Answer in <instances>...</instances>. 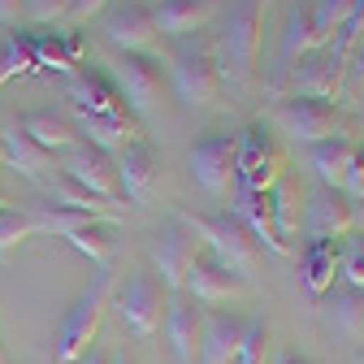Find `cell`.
<instances>
[{"mask_svg":"<svg viewBox=\"0 0 364 364\" xmlns=\"http://www.w3.org/2000/svg\"><path fill=\"white\" fill-rule=\"evenodd\" d=\"M308 53H316L312 9H308V0H295L291 14H287V26H282V48H278V65H273V82H282L287 74H295V65Z\"/></svg>","mask_w":364,"mask_h":364,"instance_id":"obj_19","label":"cell"},{"mask_svg":"<svg viewBox=\"0 0 364 364\" xmlns=\"http://www.w3.org/2000/svg\"><path fill=\"white\" fill-rule=\"evenodd\" d=\"M18 126H22L26 139H31V144H39L48 156H65V152L78 144L74 122H65V117H57V113H26Z\"/></svg>","mask_w":364,"mask_h":364,"instance_id":"obj_27","label":"cell"},{"mask_svg":"<svg viewBox=\"0 0 364 364\" xmlns=\"http://www.w3.org/2000/svg\"><path fill=\"white\" fill-rule=\"evenodd\" d=\"M18 74H35V57H31V35H9L0 43V87Z\"/></svg>","mask_w":364,"mask_h":364,"instance_id":"obj_32","label":"cell"},{"mask_svg":"<svg viewBox=\"0 0 364 364\" xmlns=\"http://www.w3.org/2000/svg\"><path fill=\"white\" fill-rule=\"evenodd\" d=\"M347 87H364V39L355 43V53L347 57Z\"/></svg>","mask_w":364,"mask_h":364,"instance_id":"obj_41","label":"cell"},{"mask_svg":"<svg viewBox=\"0 0 364 364\" xmlns=\"http://www.w3.org/2000/svg\"><path fill=\"white\" fill-rule=\"evenodd\" d=\"M165 326H169L173 360H178V364H196V351H200V326H204L200 308H196L187 295L169 299V304H165Z\"/></svg>","mask_w":364,"mask_h":364,"instance_id":"obj_22","label":"cell"},{"mask_svg":"<svg viewBox=\"0 0 364 364\" xmlns=\"http://www.w3.org/2000/svg\"><path fill=\"white\" fill-rule=\"evenodd\" d=\"M0 165H5V144H0Z\"/></svg>","mask_w":364,"mask_h":364,"instance_id":"obj_48","label":"cell"},{"mask_svg":"<svg viewBox=\"0 0 364 364\" xmlns=\"http://www.w3.org/2000/svg\"><path fill=\"white\" fill-rule=\"evenodd\" d=\"M235 134H204V139L191 148L187 165H191V178L208 196H225L235 187Z\"/></svg>","mask_w":364,"mask_h":364,"instance_id":"obj_12","label":"cell"},{"mask_svg":"<svg viewBox=\"0 0 364 364\" xmlns=\"http://www.w3.org/2000/svg\"><path fill=\"white\" fill-rule=\"evenodd\" d=\"M269 126L295 144H308V148L326 144V139H351L343 109L330 100H312V96H282L269 109Z\"/></svg>","mask_w":364,"mask_h":364,"instance_id":"obj_4","label":"cell"},{"mask_svg":"<svg viewBox=\"0 0 364 364\" xmlns=\"http://www.w3.org/2000/svg\"><path fill=\"white\" fill-rule=\"evenodd\" d=\"M338 264H343V247L338 243H308V252L299 260V273H304V287H308L312 299H326L334 291Z\"/></svg>","mask_w":364,"mask_h":364,"instance_id":"obj_26","label":"cell"},{"mask_svg":"<svg viewBox=\"0 0 364 364\" xmlns=\"http://www.w3.org/2000/svg\"><path fill=\"white\" fill-rule=\"evenodd\" d=\"M0 364H9V355H5V343H0Z\"/></svg>","mask_w":364,"mask_h":364,"instance_id":"obj_47","label":"cell"},{"mask_svg":"<svg viewBox=\"0 0 364 364\" xmlns=\"http://www.w3.org/2000/svg\"><path fill=\"white\" fill-rule=\"evenodd\" d=\"M0 144H5V169H14V173H22V178H35V182L48 178V169H53V161H57V156L43 152L39 144H31L18 122L0 126Z\"/></svg>","mask_w":364,"mask_h":364,"instance_id":"obj_23","label":"cell"},{"mask_svg":"<svg viewBox=\"0 0 364 364\" xmlns=\"http://www.w3.org/2000/svg\"><path fill=\"white\" fill-rule=\"evenodd\" d=\"M330 321L343 334H364V295L347 287L338 299H330Z\"/></svg>","mask_w":364,"mask_h":364,"instance_id":"obj_33","label":"cell"},{"mask_svg":"<svg viewBox=\"0 0 364 364\" xmlns=\"http://www.w3.org/2000/svg\"><path fill=\"white\" fill-rule=\"evenodd\" d=\"M343 74H347V70H343V65H334L326 48H316V53H308V57L295 65V74H291V96L334 100L338 91H343Z\"/></svg>","mask_w":364,"mask_h":364,"instance_id":"obj_20","label":"cell"},{"mask_svg":"<svg viewBox=\"0 0 364 364\" xmlns=\"http://www.w3.org/2000/svg\"><path fill=\"white\" fill-rule=\"evenodd\" d=\"M273 182H282V152L273 144V134L264 130V122H256L235 144V187L269 191Z\"/></svg>","mask_w":364,"mask_h":364,"instance_id":"obj_7","label":"cell"},{"mask_svg":"<svg viewBox=\"0 0 364 364\" xmlns=\"http://www.w3.org/2000/svg\"><path fill=\"white\" fill-rule=\"evenodd\" d=\"M65 14H70V0H26V18L39 26H53V22L61 26Z\"/></svg>","mask_w":364,"mask_h":364,"instance_id":"obj_38","label":"cell"},{"mask_svg":"<svg viewBox=\"0 0 364 364\" xmlns=\"http://www.w3.org/2000/svg\"><path fill=\"white\" fill-rule=\"evenodd\" d=\"M178 221L191 230V239H204L208 256H217L225 269H235L239 278H252L256 269V243L247 235V225L225 208V213H178Z\"/></svg>","mask_w":364,"mask_h":364,"instance_id":"obj_5","label":"cell"},{"mask_svg":"<svg viewBox=\"0 0 364 364\" xmlns=\"http://www.w3.org/2000/svg\"><path fill=\"white\" fill-rule=\"evenodd\" d=\"M273 364H312V360L299 355V351H278V360H273Z\"/></svg>","mask_w":364,"mask_h":364,"instance_id":"obj_43","label":"cell"},{"mask_svg":"<svg viewBox=\"0 0 364 364\" xmlns=\"http://www.w3.org/2000/svg\"><path fill=\"white\" fill-rule=\"evenodd\" d=\"M53 204L74 208V213H87V217H100V221H109V217H117V213H122L117 204H109V200H100V196H91V191L74 187L70 178H61L57 187H53Z\"/></svg>","mask_w":364,"mask_h":364,"instance_id":"obj_30","label":"cell"},{"mask_svg":"<svg viewBox=\"0 0 364 364\" xmlns=\"http://www.w3.org/2000/svg\"><path fill=\"white\" fill-rule=\"evenodd\" d=\"M264 360H269V326H264V316H252L247 330H243L235 364H264Z\"/></svg>","mask_w":364,"mask_h":364,"instance_id":"obj_34","label":"cell"},{"mask_svg":"<svg viewBox=\"0 0 364 364\" xmlns=\"http://www.w3.org/2000/svg\"><path fill=\"white\" fill-rule=\"evenodd\" d=\"M26 14V0H0V26H18Z\"/></svg>","mask_w":364,"mask_h":364,"instance_id":"obj_42","label":"cell"},{"mask_svg":"<svg viewBox=\"0 0 364 364\" xmlns=\"http://www.w3.org/2000/svg\"><path fill=\"white\" fill-rule=\"evenodd\" d=\"M196 239H191V230L182 225L178 217L173 221H165L161 230L152 235V260H156V269H161V287H182V273H187V264L196 260Z\"/></svg>","mask_w":364,"mask_h":364,"instance_id":"obj_15","label":"cell"},{"mask_svg":"<svg viewBox=\"0 0 364 364\" xmlns=\"http://www.w3.org/2000/svg\"><path fill=\"white\" fill-rule=\"evenodd\" d=\"M304 230L312 235V243H338L343 235H351V230H355V204H351L343 191L321 187V191L308 200Z\"/></svg>","mask_w":364,"mask_h":364,"instance_id":"obj_14","label":"cell"},{"mask_svg":"<svg viewBox=\"0 0 364 364\" xmlns=\"http://www.w3.org/2000/svg\"><path fill=\"white\" fill-rule=\"evenodd\" d=\"M351 161H355V139H326V144H316L308 152V169L316 173V182H321V187H334V191H343Z\"/></svg>","mask_w":364,"mask_h":364,"instance_id":"obj_28","label":"cell"},{"mask_svg":"<svg viewBox=\"0 0 364 364\" xmlns=\"http://www.w3.org/2000/svg\"><path fill=\"white\" fill-rule=\"evenodd\" d=\"M31 57L35 70H53V74H74L78 57H82V39L74 31H57V35H31Z\"/></svg>","mask_w":364,"mask_h":364,"instance_id":"obj_25","label":"cell"},{"mask_svg":"<svg viewBox=\"0 0 364 364\" xmlns=\"http://www.w3.org/2000/svg\"><path fill=\"white\" fill-rule=\"evenodd\" d=\"M78 364H109V355H105V351H96V347H91V351H87V355H82Z\"/></svg>","mask_w":364,"mask_h":364,"instance_id":"obj_44","label":"cell"},{"mask_svg":"<svg viewBox=\"0 0 364 364\" xmlns=\"http://www.w3.org/2000/svg\"><path fill=\"white\" fill-rule=\"evenodd\" d=\"M74 130L82 134V144L100 148V152H109V156H117V152L130 148V144H139V134H144L139 117H134L130 109H122V113H100V117H74Z\"/></svg>","mask_w":364,"mask_h":364,"instance_id":"obj_17","label":"cell"},{"mask_svg":"<svg viewBox=\"0 0 364 364\" xmlns=\"http://www.w3.org/2000/svg\"><path fill=\"white\" fill-rule=\"evenodd\" d=\"M113 295V269H96V278L82 287V295L74 299V308L65 312V321L57 326L53 338V364H78L91 343H96V330L105 321V308Z\"/></svg>","mask_w":364,"mask_h":364,"instance_id":"obj_2","label":"cell"},{"mask_svg":"<svg viewBox=\"0 0 364 364\" xmlns=\"http://www.w3.org/2000/svg\"><path fill=\"white\" fill-rule=\"evenodd\" d=\"M343 196L351 204H364V148H355V161H351L347 182H343Z\"/></svg>","mask_w":364,"mask_h":364,"instance_id":"obj_40","label":"cell"},{"mask_svg":"<svg viewBox=\"0 0 364 364\" xmlns=\"http://www.w3.org/2000/svg\"><path fill=\"white\" fill-rule=\"evenodd\" d=\"M182 291H187L196 304H230L239 295H247V278H239L235 269H225L217 256L196 252V260L182 273Z\"/></svg>","mask_w":364,"mask_h":364,"instance_id":"obj_11","label":"cell"},{"mask_svg":"<svg viewBox=\"0 0 364 364\" xmlns=\"http://www.w3.org/2000/svg\"><path fill=\"white\" fill-rule=\"evenodd\" d=\"M355 230H364V204H355Z\"/></svg>","mask_w":364,"mask_h":364,"instance_id":"obj_46","label":"cell"},{"mask_svg":"<svg viewBox=\"0 0 364 364\" xmlns=\"http://www.w3.org/2000/svg\"><path fill=\"white\" fill-rule=\"evenodd\" d=\"M113 82L126 96V109L134 117H148L161 105V91H165V65L152 53H117L113 61Z\"/></svg>","mask_w":364,"mask_h":364,"instance_id":"obj_6","label":"cell"},{"mask_svg":"<svg viewBox=\"0 0 364 364\" xmlns=\"http://www.w3.org/2000/svg\"><path fill=\"white\" fill-rule=\"evenodd\" d=\"M264 5L269 0H230V9L221 14V31L213 43L217 70L230 82H252L256 57H260V26H264Z\"/></svg>","mask_w":364,"mask_h":364,"instance_id":"obj_1","label":"cell"},{"mask_svg":"<svg viewBox=\"0 0 364 364\" xmlns=\"http://www.w3.org/2000/svg\"><path fill=\"white\" fill-rule=\"evenodd\" d=\"M65 243L74 252H82L96 269H113V230H109V221H87L82 230L65 235Z\"/></svg>","mask_w":364,"mask_h":364,"instance_id":"obj_29","label":"cell"},{"mask_svg":"<svg viewBox=\"0 0 364 364\" xmlns=\"http://www.w3.org/2000/svg\"><path fill=\"white\" fill-rule=\"evenodd\" d=\"M113 5V0H70V14H65V26H91V22H96L105 9Z\"/></svg>","mask_w":364,"mask_h":364,"instance_id":"obj_39","label":"cell"},{"mask_svg":"<svg viewBox=\"0 0 364 364\" xmlns=\"http://www.w3.org/2000/svg\"><path fill=\"white\" fill-rule=\"evenodd\" d=\"M165 287L152 278V273H134V278L122 287L117 295V312H122V321L134 338H152L161 330V316H165Z\"/></svg>","mask_w":364,"mask_h":364,"instance_id":"obj_8","label":"cell"},{"mask_svg":"<svg viewBox=\"0 0 364 364\" xmlns=\"http://www.w3.org/2000/svg\"><path fill=\"white\" fill-rule=\"evenodd\" d=\"M338 273H343V278H347V287L351 291H360L364 295V235L343 252V264H338Z\"/></svg>","mask_w":364,"mask_h":364,"instance_id":"obj_37","label":"cell"},{"mask_svg":"<svg viewBox=\"0 0 364 364\" xmlns=\"http://www.w3.org/2000/svg\"><path fill=\"white\" fill-rule=\"evenodd\" d=\"M355 0H308L312 9V35H316V48H330V39L338 35V26L351 18Z\"/></svg>","mask_w":364,"mask_h":364,"instance_id":"obj_31","label":"cell"},{"mask_svg":"<svg viewBox=\"0 0 364 364\" xmlns=\"http://www.w3.org/2000/svg\"><path fill=\"white\" fill-rule=\"evenodd\" d=\"M213 18V0H165L161 9H152V22H156V35H169V39H187V35H200Z\"/></svg>","mask_w":364,"mask_h":364,"instance_id":"obj_24","label":"cell"},{"mask_svg":"<svg viewBox=\"0 0 364 364\" xmlns=\"http://www.w3.org/2000/svg\"><path fill=\"white\" fill-rule=\"evenodd\" d=\"M5 208H9V204H5V196H0V213H5Z\"/></svg>","mask_w":364,"mask_h":364,"instance_id":"obj_49","label":"cell"},{"mask_svg":"<svg viewBox=\"0 0 364 364\" xmlns=\"http://www.w3.org/2000/svg\"><path fill=\"white\" fill-rule=\"evenodd\" d=\"M113 165H117V182H122V196L130 200V204H148L152 200V191H156V152H152V144H130V148H122L117 156H113Z\"/></svg>","mask_w":364,"mask_h":364,"instance_id":"obj_18","label":"cell"},{"mask_svg":"<svg viewBox=\"0 0 364 364\" xmlns=\"http://www.w3.org/2000/svg\"><path fill=\"white\" fill-rule=\"evenodd\" d=\"M269 213H273L278 235L291 239V230H295V191L287 187V182H273V187H269Z\"/></svg>","mask_w":364,"mask_h":364,"instance_id":"obj_35","label":"cell"},{"mask_svg":"<svg viewBox=\"0 0 364 364\" xmlns=\"http://www.w3.org/2000/svg\"><path fill=\"white\" fill-rule=\"evenodd\" d=\"M243 225L256 247H264L269 256H291V243L278 235L273 225V213H269V191H252V187H235V208H230Z\"/></svg>","mask_w":364,"mask_h":364,"instance_id":"obj_16","label":"cell"},{"mask_svg":"<svg viewBox=\"0 0 364 364\" xmlns=\"http://www.w3.org/2000/svg\"><path fill=\"white\" fill-rule=\"evenodd\" d=\"M247 321L235 312H217L200 326V364H235Z\"/></svg>","mask_w":364,"mask_h":364,"instance_id":"obj_21","label":"cell"},{"mask_svg":"<svg viewBox=\"0 0 364 364\" xmlns=\"http://www.w3.org/2000/svg\"><path fill=\"white\" fill-rule=\"evenodd\" d=\"M109 364H134V355H126V351H117V355H113Z\"/></svg>","mask_w":364,"mask_h":364,"instance_id":"obj_45","label":"cell"},{"mask_svg":"<svg viewBox=\"0 0 364 364\" xmlns=\"http://www.w3.org/2000/svg\"><path fill=\"white\" fill-rule=\"evenodd\" d=\"M26 239H35V221H31V213L5 208V213H0V252H9V247H18V243H26Z\"/></svg>","mask_w":364,"mask_h":364,"instance_id":"obj_36","label":"cell"},{"mask_svg":"<svg viewBox=\"0 0 364 364\" xmlns=\"http://www.w3.org/2000/svg\"><path fill=\"white\" fill-rule=\"evenodd\" d=\"M61 169H65V178L74 182V187H82V191H91V196H100V200H109V204L122 200L117 165H113L109 152L91 148V144H74V148L61 156Z\"/></svg>","mask_w":364,"mask_h":364,"instance_id":"obj_10","label":"cell"},{"mask_svg":"<svg viewBox=\"0 0 364 364\" xmlns=\"http://www.w3.org/2000/svg\"><path fill=\"white\" fill-rule=\"evenodd\" d=\"M65 100L74 105V117H100V113H122L126 96L105 70H74L65 78Z\"/></svg>","mask_w":364,"mask_h":364,"instance_id":"obj_13","label":"cell"},{"mask_svg":"<svg viewBox=\"0 0 364 364\" xmlns=\"http://www.w3.org/2000/svg\"><path fill=\"white\" fill-rule=\"evenodd\" d=\"M165 78L173 82L178 100L187 109H208L217 100V91H221V70H217V57H213V43L204 35L173 39Z\"/></svg>","mask_w":364,"mask_h":364,"instance_id":"obj_3","label":"cell"},{"mask_svg":"<svg viewBox=\"0 0 364 364\" xmlns=\"http://www.w3.org/2000/svg\"><path fill=\"white\" fill-rule=\"evenodd\" d=\"M100 35H105L109 48H117V53H152V48H156L152 9H144L139 0L109 5V14L100 18Z\"/></svg>","mask_w":364,"mask_h":364,"instance_id":"obj_9","label":"cell"}]
</instances>
